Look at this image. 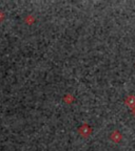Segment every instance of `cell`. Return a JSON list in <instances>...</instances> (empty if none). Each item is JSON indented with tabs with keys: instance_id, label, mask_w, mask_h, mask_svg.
<instances>
[{
	"instance_id": "obj_1",
	"label": "cell",
	"mask_w": 135,
	"mask_h": 151,
	"mask_svg": "<svg viewBox=\"0 0 135 151\" xmlns=\"http://www.w3.org/2000/svg\"><path fill=\"white\" fill-rule=\"evenodd\" d=\"M91 128L88 125H82L79 128V133H80L82 137H89L91 134Z\"/></svg>"
},
{
	"instance_id": "obj_2",
	"label": "cell",
	"mask_w": 135,
	"mask_h": 151,
	"mask_svg": "<svg viewBox=\"0 0 135 151\" xmlns=\"http://www.w3.org/2000/svg\"><path fill=\"white\" fill-rule=\"evenodd\" d=\"M111 139H112L113 142H115V143H118V142L121 139L120 133H119L118 131H114V132H112V134H111Z\"/></svg>"
},
{
	"instance_id": "obj_3",
	"label": "cell",
	"mask_w": 135,
	"mask_h": 151,
	"mask_svg": "<svg viewBox=\"0 0 135 151\" xmlns=\"http://www.w3.org/2000/svg\"><path fill=\"white\" fill-rule=\"evenodd\" d=\"M126 103L128 104L130 107H134L135 105V98L133 97V96H131V97H129L128 99L126 100Z\"/></svg>"
}]
</instances>
